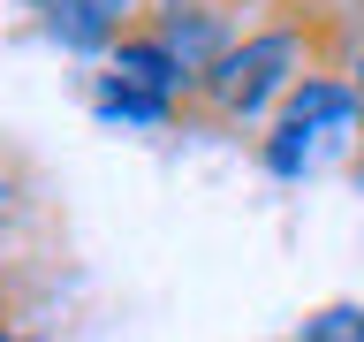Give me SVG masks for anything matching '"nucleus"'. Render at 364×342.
I'll return each mask as SVG.
<instances>
[{"mask_svg": "<svg viewBox=\"0 0 364 342\" xmlns=\"http://www.w3.org/2000/svg\"><path fill=\"white\" fill-rule=\"evenodd\" d=\"M0 221H8V190H0Z\"/></svg>", "mask_w": 364, "mask_h": 342, "instance_id": "nucleus-8", "label": "nucleus"}, {"mask_svg": "<svg viewBox=\"0 0 364 342\" xmlns=\"http://www.w3.org/2000/svg\"><path fill=\"white\" fill-rule=\"evenodd\" d=\"M349 31H357V16H341L334 0H266V8L243 23V38L198 76L182 122L220 130V137H258L266 114L281 107L311 68L349 61Z\"/></svg>", "mask_w": 364, "mask_h": 342, "instance_id": "nucleus-1", "label": "nucleus"}, {"mask_svg": "<svg viewBox=\"0 0 364 342\" xmlns=\"http://www.w3.org/2000/svg\"><path fill=\"white\" fill-rule=\"evenodd\" d=\"M289 342H364V304H349V296H334V304H318V312L296 319Z\"/></svg>", "mask_w": 364, "mask_h": 342, "instance_id": "nucleus-5", "label": "nucleus"}, {"mask_svg": "<svg viewBox=\"0 0 364 342\" xmlns=\"http://www.w3.org/2000/svg\"><path fill=\"white\" fill-rule=\"evenodd\" d=\"M190 91H198V76L182 68V53L152 23H136L91 76V114L99 122H129V130H167V122L190 114Z\"/></svg>", "mask_w": 364, "mask_h": 342, "instance_id": "nucleus-3", "label": "nucleus"}, {"mask_svg": "<svg viewBox=\"0 0 364 342\" xmlns=\"http://www.w3.org/2000/svg\"><path fill=\"white\" fill-rule=\"evenodd\" d=\"M144 16H152V0H38V31L91 61H107Z\"/></svg>", "mask_w": 364, "mask_h": 342, "instance_id": "nucleus-4", "label": "nucleus"}, {"mask_svg": "<svg viewBox=\"0 0 364 342\" xmlns=\"http://www.w3.org/2000/svg\"><path fill=\"white\" fill-rule=\"evenodd\" d=\"M357 152H364V122H357V91H349V61L311 68L258 130V167L273 182H311L318 167Z\"/></svg>", "mask_w": 364, "mask_h": 342, "instance_id": "nucleus-2", "label": "nucleus"}, {"mask_svg": "<svg viewBox=\"0 0 364 342\" xmlns=\"http://www.w3.org/2000/svg\"><path fill=\"white\" fill-rule=\"evenodd\" d=\"M0 342H16V319H8V304H0Z\"/></svg>", "mask_w": 364, "mask_h": 342, "instance_id": "nucleus-7", "label": "nucleus"}, {"mask_svg": "<svg viewBox=\"0 0 364 342\" xmlns=\"http://www.w3.org/2000/svg\"><path fill=\"white\" fill-rule=\"evenodd\" d=\"M349 91H357V122H364V16L349 31Z\"/></svg>", "mask_w": 364, "mask_h": 342, "instance_id": "nucleus-6", "label": "nucleus"}]
</instances>
